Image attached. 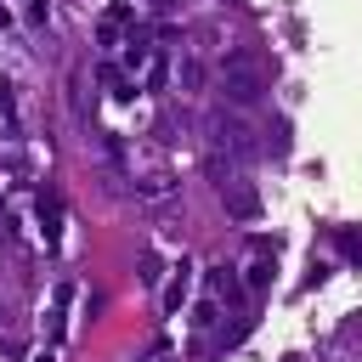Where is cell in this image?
Here are the masks:
<instances>
[{
	"label": "cell",
	"instance_id": "obj_1",
	"mask_svg": "<svg viewBox=\"0 0 362 362\" xmlns=\"http://www.w3.org/2000/svg\"><path fill=\"white\" fill-rule=\"evenodd\" d=\"M209 141H215V147H226L238 164H249V158H255V130H249L238 113H215V119H209Z\"/></svg>",
	"mask_w": 362,
	"mask_h": 362
},
{
	"label": "cell",
	"instance_id": "obj_2",
	"mask_svg": "<svg viewBox=\"0 0 362 362\" xmlns=\"http://www.w3.org/2000/svg\"><path fill=\"white\" fill-rule=\"evenodd\" d=\"M260 85H266V79H260L255 57H249V51H232V57H226V96H232L238 107H249V102L260 96Z\"/></svg>",
	"mask_w": 362,
	"mask_h": 362
},
{
	"label": "cell",
	"instance_id": "obj_3",
	"mask_svg": "<svg viewBox=\"0 0 362 362\" xmlns=\"http://www.w3.org/2000/svg\"><path fill=\"white\" fill-rule=\"evenodd\" d=\"M221 192H226V209H232L238 221H255V215H260V192H255V187H243V181H221Z\"/></svg>",
	"mask_w": 362,
	"mask_h": 362
},
{
	"label": "cell",
	"instance_id": "obj_4",
	"mask_svg": "<svg viewBox=\"0 0 362 362\" xmlns=\"http://www.w3.org/2000/svg\"><path fill=\"white\" fill-rule=\"evenodd\" d=\"M272 272H277V266L260 255V260H249V277H243V283H249V288H266V283H272Z\"/></svg>",
	"mask_w": 362,
	"mask_h": 362
},
{
	"label": "cell",
	"instance_id": "obj_5",
	"mask_svg": "<svg viewBox=\"0 0 362 362\" xmlns=\"http://www.w3.org/2000/svg\"><path fill=\"white\" fill-rule=\"evenodd\" d=\"M164 85H170V62L153 57V62H147V90H164Z\"/></svg>",
	"mask_w": 362,
	"mask_h": 362
},
{
	"label": "cell",
	"instance_id": "obj_6",
	"mask_svg": "<svg viewBox=\"0 0 362 362\" xmlns=\"http://www.w3.org/2000/svg\"><path fill=\"white\" fill-rule=\"evenodd\" d=\"M170 187H175L170 175H153V181H136V198H164Z\"/></svg>",
	"mask_w": 362,
	"mask_h": 362
},
{
	"label": "cell",
	"instance_id": "obj_7",
	"mask_svg": "<svg viewBox=\"0 0 362 362\" xmlns=\"http://www.w3.org/2000/svg\"><path fill=\"white\" fill-rule=\"evenodd\" d=\"M209 322H215V305H209V300H204V305H198V311H192V328H209Z\"/></svg>",
	"mask_w": 362,
	"mask_h": 362
},
{
	"label": "cell",
	"instance_id": "obj_8",
	"mask_svg": "<svg viewBox=\"0 0 362 362\" xmlns=\"http://www.w3.org/2000/svg\"><path fill=\"white\" fill-rule=\"evenodd\" d=\"M0 107H11V85L6 79H0Z\"/></svg>",
	"mask_w": 362,
	"mask_h": 362
},
{
	"label": "cell",
	"instance_id": "obj_9",
	"mask_svg": "<svg viewBox=\"0 0 362 362\" xmlns=\"http://www.w3.org/2000/svg\"><path fill=\"white\" fill-rule=\"evenodd\" d=\"M288 362H300V356H288Z\"/></svg>",
	"mask_w": 362,
	"mask_h": 362
}]
</instances>
